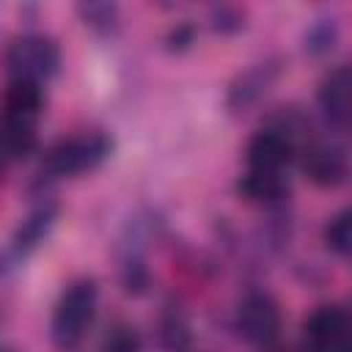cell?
Masks as SVG:
<instances>
[{"label": "cell", "instance_id": "1", "mask_svg": "<svg viewBox=\"0 0 352 352\" xmlns=\"http://www.w3.org/2000/svg\"><path fill=\"white\" fill-rule=\"evenodd\" d=\"M110 154H113V138L102 129L77 132L55 140L41 154V162L33 173L36 195L50 192V184H55L58 179H77L82 173L96 170Z\"/></svg>", "mask_w": 352, "mask_h": 352}, {"label": "cell", "instance_id": "2", "mask_svg": "<svg viewBox=\"0 0 352 352\" xmlns=\"http://www.w3.org/2000/svg\"><path fill=\"white\" fill-rule=\"evenodd\" d=\"M99 311V283L96 278H74L58 297L50 316V341L58 352H72L88 336Z\"/></svg>", "mask_w": 352, "mask_h": 352}, {"label": "cell", "instance_id": "3", "mask_svg": "<svg viewBox=\"0 0 352 352\" xmlns=\"http://www.w3.org/2000/svg\"><path fill=\"white\" fill-rule=\"evenodd\" d=\"M3 60H6L8 80H22V82H33L44 88L50 80L60 74L63 52H60V44L50 33L25 30L8 41Z\"/></svg>", "mask_w": 352, "mask_h": 352}, {"label": "cell", "instance_id": "4", "mask_svg": "<svg viewBox=\"0 0 352 352\" xmlns=\"http://www.w3.org/2000/svg\"><path fill=\"white\" fill-rule=\"evenodd\" d=\"M151 234H154V217L138 214L121 228L116 239V272L121 292L129 297H143L151 286V270H148Z\"/></svg>", "mask_w": 352, "mask_h": 352}, {"label": "cell", "instance_id": "5", "mask_svg": "<svg viewBox=\"0 0 352 352\" xmlns=\"http://www.w3.org/2000/svg\"><path fill=\"white\" fill-rule=\"evenodd\" d=\"M234 330L245 344L256 349H270L283 330V314L278 300L264 289L245 292L234 311Z\"/></svg>", "mask_w": 352, "mask_h": 352}, {"label": "cell", "instance_id": "6", "mask_svg": "<svg viewBox=\"0 0 352 352\" xmlns=\"http://www.w3.org/2000/svg\"><path fill=\"white\" fill-rule=\"evenodd\" d=\"M286 72V58L283 55H267L256 63H250L248 69H242L226 88V110L228 116H245L248 110H253L283 77Z\"/></svg>", "mask_w": 352, "mask_h": 352}, {"label": "cell", "instance_id": "7", "mask_svg": "<svg viewBox=\"0 0 352 352\" xmlns=\"http://www.w3.org/2000/svg\"><path fill=\"white\" fill-rule=\"evenodd\" d=\"M302 176L319 190H338L349 179V154L338 138H319L314 135L300 151Z\"/></svg>", "mask_w": 352, "mask_h": 352}, {"label": "cell", "instance_id": "8", "mask_svg": "<svg viewBox=\"0 0 352 352\" xmlns=\"http://www.w3.org/2000/svg\"><path fill=\"white\" fill-rule=\"evenodd\" d=\"M58 217H60L58 198H52L50 192L36 195V204L28 209V214L19 220V226L11 234V242H8V250H6L8 261L11 264H19L28 256H33L47 242V236L52 234Z\"/></svg>", "mask_w": 352, "mask_h": 352}, {"label": "cell", "instance_id": "9", "mask_svg": "<svg viewBox=\"0 0 352 352\" xmlns=\"http://www.w3.org/2000/svg\"><path fill=\"white\" fill-rule=\"evenodd\" d=\"M316 107L324 121V126L336 135H344L349 129V113H352V74L346 63L330 66L324 77L316 85Z\"/></svg>", "mask_w": 352, "mask_h": 352}, {"label": "cell", "instance_id": "10", "mask_svg": "<svg viewBox=\"0 0 352 352\" xmlns=\"http://www.w3.org/2000/svg\"><path fill=\"white\" fill-rule=\"evenodd\" d=\"M349 311L338 302H324L316 305L305 322H302V341H305V352H327V349H338V346H352L349 344Z\"/></svg>", "mask_w": 352, "mask_h": 352}, {"label": "cell", "instance_id": "11", "mask_svg": "<svg viewBox=\"0 0 352 352\" xmlns=\"http://www.w3.org/2000/svg\"><path fill=\"white\" fill-rule=\"evenodd\" d=\"M297 143L272 126H261L245 146L248 170L261 173H286V168L297 160Z\"/></svg>", "mask_w": 352, "mask_h": 352}, {"label": "cell", "instance_id": "12", "mask_svg": "<svg viewBox=\"0 0 352 352\" xmlns=\"http://www.w3.org/2000/svg\"><path fill=\"white\" fill-rule=\"evenodd\" d=\"M236 195L250 204V206H261L264 212L270 209H283L289 206V176L286 173H261V170H245L236 179Z\"/></svg>", "mask_w": 352, "mask_h": 352}, {"label": "cell", "instance_id": "13", "mask_svg": "<svg viewBox=\"0 0 352 352\" xmlns=\"http://www.w3.org/2000/svg\"><path fill=\"white\" fill-rule=\"evenodd\" d=\"M38 124L8 118L0 113V165L22 162L38 146Z\"/></svg>", "mask_w": 352, "mask_h": 352}, {"label": "cell", "instance_id": "14", "mask_svg": "<svg viewBox=\"0 0 352 352\" xmlns=\"http://www.w3.org/2000/svg\"><path fill=\"white\" fill-rule=\"evenodd\" d=\"M44 88L33 85V82H22V80H8V88L3 94V107L0 113L8 118H19V121H30L38 124V118L44 116Z\"/></svg>", "mask_w": 352, "mask_h": 352}, {"label": "cell", "instance_id": "15", "mask_svg": "<svg viewBox=\"0 0 352 352\" xmlns=\"http://www.w3.org/2000/svg\"><path fill=\"white\" fill-rule=\"evenodd\" d=\"M154 336H157L160 352H190L192 349V327L182 305H173V302L162 305Z\"/></svg>", "mask_w": 352, "mask_h": 352}, {"label": "cell", "instance_id": "16", "mask_svg": "<svg viewBox=\"0 0 352 352\" xmlns=\"http://www.w3.org/2000/svg\"><path fill=\"white\" fill-rule=\"evenodd\" d=\"M302 52L314 60H324L330 58L338 44H341V19L338 14H319L308 22V28L302 30Z\"/></svg>", "mask_w": 352, "mask_h": 352}, {"label": "cell", "instance_id": "17", "mask_svg": "<svg viewBox=\"0 0 352 352\" xmlns=\"http://www.w3.org/2000/svg\"><path fill=\"white\" fill-rule=\"evenodd\" d=\"M77 19L99 38H116L121 33V6L113 0H82L74 6Z\"/></svg>", "mask_w": 352, "mask_h": 352}, {"label": "cell", "instance_id": "18", "mask_svg": "<svg viewBox=\"0 0 352 352\" xmlns=\"http://www.w3.org/2000/svg\"><path fill=\"white\" fill-rule=\"evenodd\" d=\"M322 242L333 256L349 258V253H352V212L346 206L338 209L333 217H327V223L322 228Z\"/></svg>", "mask_w": 352, "mask_h": 352}, {"label": "cell", "instance_id": "19", "mask_svg": "<svg viewBox=\"0 0 352 352\" xmlns=\"http://www.w3.org/2000/svg\"><path fill=\"white\" fill-rule=\"evenodd\" d=\"M206 22H209V30L217 36H236L248 25V11L234 3H217L209 8Z\"/></svg>", "mask_w": 352, "mask_h": 352}, {"label": "cell", "instance_id": "20", "mask_svg": "<svg viewBox=\"0 0 352 352\" xmlns=\"http://www.w3.org/2000/svg\"><path fill=\"white\" fill-rule=\"evenodd\" d=\"M99 352H143L140 330L129 322H113L99 341Z\"/></svg>", "mask_w": 352, "mask_h": 352}, {"label": "cell", "instance_id": "21", "mask_svg": "<svg viewBox=\"0 0 352 352\" xmlns=\"http://www.w3.org/2000/svg\"><path fill=\"white\" fill-rule=\"evenodd\" d=\"M195 36H198V28L184 19V22H176L168 33H165V50L168 52H187L192 44H195Z\"/></svg>", "mask_w": 352, "mask_h": 352}, {"label": "cell", "instance_id": "22", "mask_svg": "<svg viewBox=\"0 0 352 352\" xmlns=\"http://www.w3.org/2000/svg\"><path fill=\"white\" fill-rule=\"evenodd\" d=\"M0 352H19V349H14V346H0Z\"/></svg>", "mask_w": 352, "mask_h": 352}, {"label": "cell", "instance_id": "23", "mask_svg": "<svg viewBox=\"0 0 352 352\" xmlns=\"http://www.w3.org/2000/svg\"><path fill=\"white\" fill-rule=\"evenodd\" d=\"M3 168H6V165H0V176H3Z\"/></svg>", "mask_w": 352, "mask_h": 352}]
</instances>
